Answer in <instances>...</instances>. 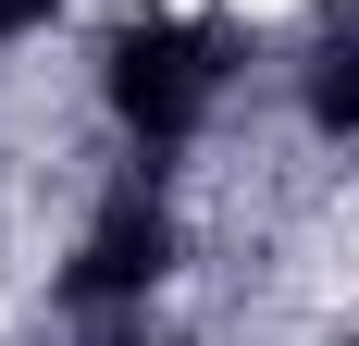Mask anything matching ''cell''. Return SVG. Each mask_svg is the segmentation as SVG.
<instances>
[{"mask_svg":"<svg viewBox=\"0 0 359 346\" xmlns=\"http://www.w3.org/2000/svg\"><path fill=\"white\" fill-rule=\"evenodd\" d=\"M100 99H111V124H124V148H137V161H174V148L211 124V99H223L211 25H186V13H137V25H111Z\"/></svg>","mask_w":359,"mask_h":346,"instance_id":"cell-1","label":"cell"},{"mask_svg":"<svg viewBox=\"0 0 359 346\" xmlns=\"http://www.w3.org/2000/svg\"><path fill=\"white\" fill-rule=\"evenodd\" d=\"M161 272H174V198H161L149 173H124V186L100 198V223H87V247H74L62 297L74 310H137Z\"/></svg>","mask_w":359,"mask_h":346,"instance_id":"cell-2","label":"cell"},{"mask_svg":"<svg viewBox=\"0 0 359 346\" xmlns=\"http://www.w3.org/2000/svg\"><path fill=\"white\" fill-rule=\"evenodd\" d=\"M310 124L323 137H359V13L323 25V50H310Z\"/></svg>","mask_w":359,"mask_h":346,"instance_id":"cell-3","label":"cell"},{"mask_svg":"<svg viewBox=\"0 0 359 346\" xmlns=\"http://www.w3.org/2000/svg\"><path fill=\"white\" fill-rule=\"evenodd\" d=\"M50 13H62V0H0V37H37Z\"/></svg>","mask_w":359,"mask_h":346,"instance_id":"cell-4","label":"cell"},{"mask_svg":"<svg viewBox=\"0 0 359 346\" xmlns=\"http://www.w3.org/2000/svg\"><path fill=\"white\" fill-rule=\"evenodd\" d=\"M137 346H149V334H137Z\"/></svg>","mask_w":359,"mask_h":346,"instance_id":"cell-5","label":"cell"}]
</instances>
